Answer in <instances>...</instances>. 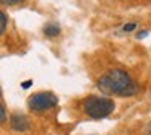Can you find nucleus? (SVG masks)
<instances>
[{
    "instance_id": "nucleus-1",
    "label": "nucleus",
    "mask_w": 151,
    "mask_h": 135,
    "mask_svg": "<svg viewBox=\"0 0 151 135\" xmlns=\"http://www.w3.org/2000/svg\"><path fill=\"white\" fill-rule=\"evenodd\" d=\"M99 90L102 93H107V95H119L122 98H130L135 93L138 91V85L128 72L122 69H112L109 70L106 75H102L101 78L96 83Z\"/></svg>"
},
{
    "instance_id": "nucleus-2",
    "label": "nucleus",
    "mask_w": 151,
    "mask_h": 135,
    "mask_svg": "<svg viewBox=\"0 0 151 135\" xmlns=\"http://www.w3.org/2000/svg\"><path fill=\"white\" fill-rule=\"evenodd\" d=\"M115 109V104L112 99L102 98V96H89L85 101V111L93 119H102L112 114Z\"/></svg>"
},
{
    "instance_id": "nucleus-3",
    "label": "nucleus",
    "mask_w": 151,
    "mask_h": 135,
    "mask_svg": "<svg viewBox=\"0 0 151 135\" xmlns=\"http://www.w3.org/2000/svg\"><path fill=\"white\" fill-rule=\"evenodd\" d=\"M57 103H59V99H57V96L54 95V93L41 91V93H36V95L31 96L29 101H28V106H29V109L34 112H44V111H47V109L54 108Z\"/></svg>"
},
{
    "instance_id": "nucleus-4",
    "label": "nucleus",
    "mask_w": 151,
    "mask_h": 135,
    "mask_svg": "<svg viewBox=\"0 0 151 135\" xmlns=\"http://www.w3.org/2000/svg\"><path fill=\"white\" fill-rule=\"evenodd\" d=\"M10 125L13 130L17 132H24L29 129V122H28V119L24 117L23 114H13L10 119Z\"/></svg>"
},
{
    "instance_id": "nucleus-5",
    "label": "nucleus",
    "mask_w": 151,
    "mask_h": 135,
    "mask_svg": "<svg viewBox=\"0 0 151 135\" xmlns=\"http://www.w3.org/2000/svg\"><path fill=\"white\" fill-rule=\"evenodd\" d=\"M44 34H46L47 38H55L60 34V26L57 23H47L46 26H44Z\"/></svg>"
},
{
    "instance_id": "nucleus-6",
    "label": "nucleus",
    "mask_w": 151,
    "mask_h": 135,
    "mask_svg": "<svg viewBox=\"0 0 151 135\" xmlns=\"http://www.w3.org/2000/svg\"><path fill=\"white\" fill-rule=\"evenodd\" d=\"M7 21H8L7 13H5V12H0V33L2 34L7 31Z\"/></svg>"
},
{
    "instance_id": "nucleus-7",
    "label": "nucleus",
    "mask_w": 151,
    "mask_h": 135,
    "mask_svg": "<svg viewBox=\"0 0 151 135\" xmlns=\"http://www.w3.org/2000/svg\"><path fill=\"white\" fill-rule=\"evenodd\" d=\"M0 122H2V124L7 122V111H5V104H4V103L0 104Z\"/></svg>"
},
{
    "instance_id": "nucleus-8",
    "label": "nucleus",
    "mask_w": 151,
    "mask_h": 135,
    "mask_svg": "<svg viewBox=\"0 0 151 135\" xmlns=\"http://www.w3.org/2000/svg\"><path fill=\"white\" fill-rule=\"evenodd\" d=\"M133 30H137V23H127V25L122 26V31H124V33H130V31H133Z\"/></svg>"
},
{
    "instance_id": "nucleus-9",
    "label": "nucleus",
    "mask_w": 151,
    "mask_h": 135,
    "mask_svg": "<svg viewBox=\"0 0 151 135\" xmlns=\"http://www.w3.org/2000/svg\"><path fill=\"white\" fill-rule=\"evenodd\" d=\"M23 0H2V4L4 5H18V4H21Z\"/></svg>"
},
{
    "instance_id": "nucleus-10",
    "label": "nucleus",
    "mask_w": 151,
    "mask_h": 135,
    "mask_svg": "<svg viewBox=\"0 0 151 135\" xmlns=\"http://www.w3.org/2000/svg\"><path fill=\"white\" fill-rule=\"evenodd\" d=\"M146 36H148V31H146V30H145V31H141L140 34H137V38H138V39H143V38H146Z\"/></svg>"
},
{
    "instance_id": "nucleus-11",
    "label": "nucleus",
    "mask_w": 151,
    "mask_h": 135,
    "mask_svg": "<svg viewBox=\"0 0 151 135\" xmlns=\"http://www.w3.org/2000/svg\"><path fill=\"white\" fill-rule=\"evenodd\" d=\"M21 86H23V88H29V86H31V80H28V82H24Z\"/></svg>"
}]
</instances>
